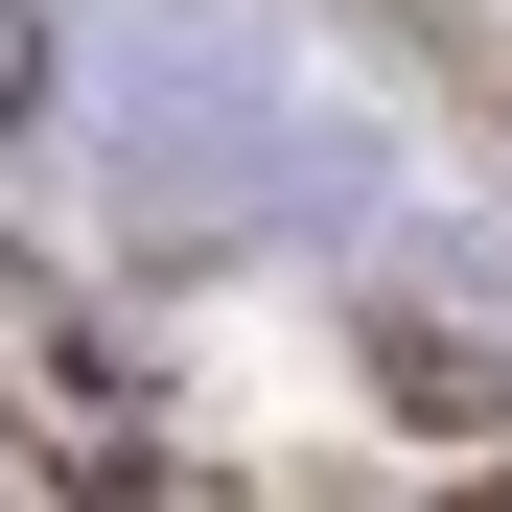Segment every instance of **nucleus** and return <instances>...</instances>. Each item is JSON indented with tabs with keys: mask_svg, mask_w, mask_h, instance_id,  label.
I'll return each instance as SVG.
<instances>
[{
	"mask_svg": "<svg viewBox=\"0 0 512 512\" xmlns=\"http://www.w3.org/2000/svg\"><path fill=\"white\" fill-rule=\"evenodd\" d=\"M0 117H47V0H0Z\"/></svg>",
	"mask_w": 512,
	"mask_h": 512,
	"instance_id": "1",
	"label": "nucleus"
}]
</instances>
